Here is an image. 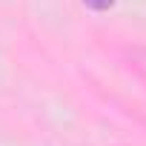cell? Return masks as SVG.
I'll list each match as a JSON object with an SVG mask.
<instances>
[{
    "instance_id": "obj_1",
    "label": "cell",
    "mask_w": 146,
    "mask_h": 146,
    "mask_svg": "<svg viewBox=\"0 0 146 146\" xmlns=\"http://www.w3.org/2000/svg\"><path fill=\"white\" fill-rule=\"evenodd\" d=\"M83 3H86L89 9H95V12H103V9L112 6V0H83Z\"/></svg>"
},
{
    "instance_id": "obj_2",
    "label": "cell",
    "mask_w": 146,
    "mask_h": 146,
    "mask_svg": "<svg viewBox=\"0 0 146 146\" xmlns=\"http://www.w3.org/2000/svg\"><path fill=\"white\" fill-rule=\"evenodd\" d=\"M135 63L146 72V49H140V52H135Z\"/></svg>"
}]
</instances>
